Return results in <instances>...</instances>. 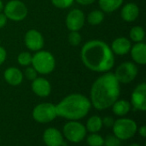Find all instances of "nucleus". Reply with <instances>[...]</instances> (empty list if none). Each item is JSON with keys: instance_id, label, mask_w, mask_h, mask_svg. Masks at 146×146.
Returning a JSON list of instances; mask_svg holds the SVG:
<instances>
[{"instance_id": "nucleus-4", "label": "nucleus", "mask_w": 146, "mask_h": 146, "mask_svg": "<svg viewBox=\"0 0 146 146\" xmlns=\"http://www.w3.org/2000/svg\"><path fill=\"white\" fill-rule=\"evenodd\" d=\"M33 67L39 74H49L55 69L56 60L54 56L47 51H38L32 58Z\"/></svg>"}, {"instance_id": "nucleus-1", "label": "nucleus", "mask_w": 146, "mask_h": 146, "mask_svg": "<svg viewBox=\"0 0 146 146\" xmlns=\"http://www.w3.org/2000/svg\"><path fill=\"white\" fill-rule=\"evenodd\" d=\"M81 60L91 71L106 72L115 65V56L111 48L102 40L87 41L81 49Z\"/></svg>"}, {"instance_id": "nucleus-29", "label": "nucleus", "mask_w": 146, "mask_h": 146, "mask_svg": "<svg viewBox=\"0 0 146 146\" xmlns=\"http://www.w3.org/2000/svg\"><path fill=\"white\" fill-rule=\"evenodd\" d=\"M38 72L33 67H28L25 71V76L28 80H34L37 77Z\"/></svg>"}, {"instance_id": "nucleus-25", "label": "nucleus", "mask_w": 146, "mask_h": 146, "mask_svg": "<svg viewBox=\"0 0 146 146\" xmlns=\"http://www.w3.org/2000/svg\"><path fill=\"white\" fill-rule=\"evenodd\" d=\"M32 58H33V56L29 52H21L18 55L17 60H18V63L21 65H22V66H27V65H29L32 63Z\"/></svg>"}, {"instance_id": "nucleus-11", "label": "nucleus", "mask_w": 146, "mask_h": 146, "mask_svg": "<svg viewBox=\"0 0 146 146\" xmlns=\"http://www.w3.org/2000/svg\"><path fill=\"white\" fill-rule=\"evenodd\" d=\"M85 24V15L79 9H72L67 15L66 25L70 31H79Z\"/></svg>"}, {"instance_id": "nucleus-32", "label": "nucleus", "mask_w": 146, "mask_h": 146, "mask_svg": "<svg viewBox=\"0 0 146 146\" xmlns=\"http://www.w3.org/2000/svg\"><path fill=\"white\" fill-rule=\"evenodd\" d=\"M7 19L8 18L6 17V15L0 12V28L5 26V24L7 23Z\"/></svg>"}, {"instance_id": "nucleus-20", "label": "nucleus", "mask_w": 146, "mask_h": 146, "mask_svg": "<svg viewBox=\"0 0 146 146\" xmlns=\"http://www.w3.org/2000/svg\"><path fill=\"white\" fill-rule=\"evenodd\" d=\"M101 9L106 13H110L121 7L123 0H98Z\"/></svg>"}, {"instance_id": "nucleus-26", "label": "nucleus", "mask_w": 146, "mask_h": 146, "mask_svg": "<svg viewBox=\"0 0 146 146\" xmlns=\"http://www.w3.org/2000/svg\"><path fill=\"white\" fill-rule=\"evenodd\" d=\"M68 42L72 46H78L81 42V36L78 31H71L68 34Z\"/></svg>"}, {"instance_id": "nucleus-8", "label": "nucleus", "mask_w": 146, "mask_h": 146, "mask_svg": "<svg viewBox=\"0 0 146 146\" xmlns=\"http://www.w3.org/2000/svg\"><path fill=\"white\" fill-rule=\"evenodd\" d=\"M86 134V129L81 123L73 120L68 122L63 126L64 137L72 143H79L82 141Z\"/></svg>"}, {"instance_id": "nucleus-27", "label": "nucleus", "mask_w": 146, "mask_h": 146, "mask_svg": "<svg viewBox=\"0 0 146 146\" xmlns=\"http://www.w3.org/2000/svg\"><path fill=\"white\" fill-rule=\"evenodd\" d=\"M121 140L115 135H109L104 141L103 146H121Z\"/></svg>"}, {"instance_id": "nucleus-17", "label": "nucleus", "mask_w": 146, "mask_h": 146, "mask_svg": "<svg viewBox=\"0 0 146 146\" xmlns=\"http://www.w3.org/2000/svg\"><path fill=\"white\" fill-rule=\"evenodd\" d=\"M4 79L9 84L17 86L21 83L23 80V74L18 68L9 67L4 71Z\"/></svg>"}, {"instance_id": "nucleus-24", "label": "nucleus", "mask_w": 146, "mask_h": 146, "mask_svg": "<svg viewBox=\"0 0 146 146\" xmlns=\"http://www.w3.org/2000/svg\"><path fill=\"white\" fill-rule=\"evenodd\" d=\"M104 138L98 134L96 133H92L87 137L86 142L89 146H103L104 145Z\"/></svg>"}, {"instance_id": "nucleus-22", "label": "nucleus", "mask_w": 146, "mask_h": 146, "mask_svg": "<svg viewBox=\"0 0 146 146\" xmlns=\"http://www.w3.org/2000/svg\"><path fill=\"white\" fill-rule=\"evenodd\" d=\"M129 36L131 38V40L136 43L138 42H142L145 39V30L142 27L140 26H135L133 27L129 33Z\"/></svg>"}, {"instance_id": "nucleus-7", "label": "nucleus", "mask_w": 146, "mask_h": 146, "mask_svg": "<svg viewBox=\"0 0 146 146\" xmlns=\"http://www.w3.org/2000/svg\"><path fill=\"white\" fill-rule=\"evenodd\" d=\"M3 14L7 18L15 22H20L26 18L27 8L20 0H11L3 7Z\"/></svg>"}, {"instance_id": "nucleus-30", "label": "nucleus", "mask_w": 146, "mask_h": 146, "mask_svg": "<svg viewBox=\"0 0 146 146\" xmlns=\"http://www.w3.org/2000/svg\"><path fill=\"white\" fill-rule=\"evenodd\" d=\"M102 122H103V126H105L106 127H112L113 125H114V119L112 117H104L103 120H102Z\"/></svg>"}, {"instance_id": "nucleus-23", "label": "nucleus", "mask_w": 146, "mask_h": 146, "mask_svg": "<svg viewBox=\"0 0 146 146\" xmlns=\"http://www.w3.org/2000/svg\"><path fill=\"white\" fill-rule=\"evenodd\" d=\"M104 19V14L103 11L95 9L89 13L87 16V21L92 25H98L100 24Z\"/></svg>"}, {"instance_id": "nucleus-2", "label": "nucleus", "mask_w": 146, "mask_h": 146, "mask_svg": "<svg viewBox=\"0 0 146 146\" xmlns=\"http://www.w3.org/2000/svg\"><path fill=\"white\" fill-rule=\"evenodd\" d=\"M120 92V83L114 73L107 72L99 77L92 84L91 103L98 110L107 109L118 100Z\"/></svg>"}, {"instance_id": "nucleus-36", "label": "nucleus", "mask_w": 146, "mask_h": 146, "mask_svg": "<svg viewBox=\"0 0 146 146\" xmlns=\"http://www.w3.org/2000/svg\"><path fill=\"white\" fill-rule=\"evenodd\" d=\"M129 146H140L139 144H132L131 145H129Z\"/></svg>"}, {"instance_id": "nucleus-28", "label": "nucleus", "mask_w": 146, "mask_h": 146, "mask_svg": "<svg viewBox=\"0 0 146 146\" xmlns=\"http://www.w3.org/2000/svg\"><path fill=\"white\" fill-rule=\"evenodd\" d=\"M51 2L59 9H67L73 4L74 0H51Z\"/></svg>"}, {"instance_id": "nucleus-19", "label": "nucleus", "mask_w": 146, "mask_h": 146, "mask_svg": "<svg viewBox=\"0 0 146 146\" xmlns=\"http://www.w3.org/2000/svg\"><path fill=\"white\" fill-rule=\"evenodd\" d=\"M113 112L115 115L124 116L131 109V103L125 100H117L113 105Z\"/></svg>"}, {"instance_id": "nucleus-3", "label": "nucleus", "mask_w": 146, "mask_h": 146, "mask_svg": "<svg viewBox=\"0 0 146 146\" xmlns=\"http://www.w3.org/2000/svg\"><path fill=\"white\" fill-rule=\"evenodd\" d=\"M91 101L81 94H71L62 99L56 106L57 116L70 120L84 118L90 111Z\"/></svg>"}, {"instance_id": "nucleus-34", "label": "nucleus", "mask_w": 146, "mask_h": 146, "mask_svg": "<svg viewBox=\"0 0 146 146\" xmlns=\"http://www.w3.org/2000/svg\"><path fill=\"white\" fill-rule=\"evenodd\" d=\"M139 134L143 137V138H145L146 137V126H142L140 128H139Z\"/></svg>"}, {"instance_id": "nucleus-6", "label": "nucleus", "mask_w": 146, "mask_h": 146, "mask_svg": "<svg viewBox=\"0 0 146 146\" xmlns=\"http://www.w3.org/2000/svg\"><path fill=\"white\" fill-rule=\"evenodd\" d=\"M56 116V106L52 103H40L37 105L33 110V119L39 123H49L52 121Z\"/></svg>"}, {"instance_id": "nucleus-16", "label": "nucleus", "mask_w": 146, "mask_h": 146, "mask_svg": "<svg viewBox=\"0 0 146 146\" xmlns=\"http://www.w3.org/2000/svg\"><path fill=\"white\" fill-rule=\"evenodd\" d=\"M132 59L139 65L146 64V45L144 42H138L130 49Z\"/></svg>"}, {"instance_id": "nucleus-10", "label": "nucleus", "mask_w": 146, "mask_h": 146, "mask_svg": "<svg viewBox=\"0 0 146 146\" xmlns=\"http://www.w3.org/2000/svg\"><path fill=\"white\" fill-rule=\"evenodd\" d=\"M131 104L133 107L140 111L146 110V84L142 83L139 84L132 93Z\"/></svg>"}, {"instance_id": "nucleus-21", "label": "nucleus", "mask_w": 146, "mask_h": 146, "mask_svg": "<svg viewBox=\"0 0 146 146\" xmlns=\"http://www.w3.org/2000/svg\"><path fill=\"white\" fill-rule=\"evenodd\" d=\"M102 126H103L102 119L99 116L94 115V116H92L91 118H89V120L86 122V128L90 133H96L101 130Z\"/></svg>"}, {"instance_id": "nucleus-35", "label": "nucleus", "mask_w": 146, "mask_h": 146, "mask_svg": "<svg viewBox=\"0 0 146 146\" xmlns=\"http://www.w3.org/2000/svg\"><path fill=\"white\" fill-rule=\"evenodd\" d=\"M3 7H4V6H3V1L0 0V12L3 10Z\"/></svg>"}, {"instance_id": "nucleus-31", "label": "nucleus", "mask_w": 146, "mask_h": 146, "mask_svg": "<svg viewBox=\"0 0 146 146\" xmlns=\"http://www.w3.org/2000/svg\"><path fill=\"white\" fill-rule=\"evenodd\" d=\"M6 55H7V53H6L5 49H4L3 46H0V65H1L4 61H5Z\"/></svg>"}, {"instance_id": "nucleus-33", "label": "nucleus", "mask_w": 146, "mask_h": 146, "mask_svg": "<svg viewBox=\"0 0 146 146\" xmlns=\"http://www.w3.org/2000/svg\"><path fill=\"white\" fill-rule=\"evenodd\" d=\"M76 1L82 5H89L93 3L96 0H76Z\"/></svg>"}, {"instance_id": "nucleus-15", "label": "nucleus", "mask_w": 146, "mask_h": 146, "mask_svg": "<svg viewBox=\"0 0 146 146\" xmlns=\"http://www.w3.org/2000/svg\"><path fill=\"white\" fill-rule=\"evenodd\" d=\"M132 47L131 41L125 37H119L112 42L111 50L117 55H125L130 52Z\"/></svg>"}, {"instance_id": "nucleus-13", "label": "nucleus", "mask_w": 146, "mask_h": 146, "mask_svg": "<svg viewBox=\"0 0 146 146\" xmlns=\"http://www.w3.org/2000/svg\"><path fill=\"white\" fill-rule=\"evenodd\" d=\"M43 139L47 146H64L63 137L62 133L56 128L50 127L44 131Z\"/></svg>"}, {"instance_id": "nucleus-9", "label": "nucleus", "mask_w": 146, "mask_h": 146, "mask_svg": "<svg viewBox=\"0 0 146 146\" xmlns=\"http://www.w3.org/2000/svg\"><path fill=\"white\" fill-rule=\"evenodd\" d=\"M114 75L119 83H129L137 77L138 67L133 62H123L116 68Z\"/></svg>"}, {"instance_id": "nucleus-18", "label": "nucleus", "mask_w": 146, "mask_h": 146, "mask_svg": "<svg viewBox=\"0 0 146 146\" xmlns=\"http://www.w3.org/2000/svg\"><path fill=\"white\" fill-rule=\"evenodd\" d=\"M139 15V9L136 3H128L121 9V15L122 19L126 22H131L135 21Z\"/></svg>"}, {"instance_id": "nucleus-14", "label": "nucleus", "mask_w": 146, "mask_h": 146, "mask_svg": "<svg viewBox=\"0 0 146 146\" xmlns=\"http://www.w3.org/2000/svg\"><path fill=\"white\" fill-rule=\"evenodd\" d=\"M32 89L37 96L40 97H46L50 94L51 87L47 79L44 77H36L33 80Z\"/></svg>"}, {"instance_id": "nucleus-5", "label": "nucleus", "mask_w": 146, "mask_h": 146, "mask_svg": "<svg viewBox=\"0 0 146 146\" xmlns=\"http://www.w3.org/2000/svg\"><path fill=\"white\" fill-rule=\"evenodd\" d=\"M112 127L115 136L120 140H127L133 138L138 129L136 122L127 118L118 119L114 122Z\"/></svg>"}, {"instance_id": "nucleus-12", "label": "nucleus", "mask_w": 146, "mask_h": 146, "mask_svg": "<svg viewBox=\"0 0 146 146\" xmlns=\"http://www.w3.org/2000/svg\"><path fill=\"white\" fill-rule=\"evenodd\" d=\"M25 44L32 51H39L44 46V38L36 29H30L25 35Z\"/></svg>"}]
</instances>
